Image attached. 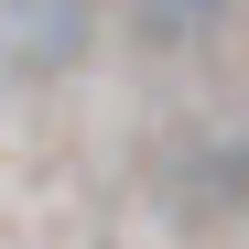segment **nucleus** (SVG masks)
<instances>
[{
  "instance_id": "obj_1",
  "label": "nucleus",
  "mask_w": 249,
  "mask_h": 249,
  "mask_svg": "<svg viewBox=\"0 0 249 249\" xmlns=\"http://www.w3.org/2000/svg\"><path fill=\"white\" fill-rule=\"evenodd\" d=\"M141 11H162V22H195V11H217V0H141Z\"/></svg>"
}]
</instances>
